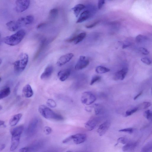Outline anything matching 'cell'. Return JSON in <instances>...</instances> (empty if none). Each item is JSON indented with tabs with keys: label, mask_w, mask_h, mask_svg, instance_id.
Masks as SVG:
<instances>
[{
	"label": "cell",
	"mask_w": 152,
	"mask_h": 152,
	"mask_svg": "<svg viewBox=\"0 0 152 152\" xmlns=\"http://www.w3.org/2000/svg\"><path fill=\"white\" fill-rule=\"evenodd\" d=\"M38 111L41 115L45 119L58 121H62L64 120V118L62 116L56 113L45 106H40L38 108Z\"/></svg>",
	"instance_id": "obj_1"
},
{
	"label": "cell",
	"mask_w": 152,
	"mask_h": 152,
	"mask_svg": "<svg viewBox=\"0 0 152 152\" xmlns=\"http://www.w3.org/2000/svg\"><path fill=\"white\" fill-rule=\"evenodd\" d=\"M24 130L23 126H18L11 130L12 135L10 151H14L18 147L20 143L21 135Z\"/></svg>",
	"instance_id": "obj_2"
},
{
	"label": "cell",
	"mask_w": 152,
	"mask_h": 152,
	"mask_svg": "<svg viewBox=\"0 0 152 152\" xmlns=\"http://www.w3.org/2000/svg\"><path fill=\"white\" fill-rule=\"evenodd\" d=\"M25 35V31L21 30L14 34L6 37L3 41L5 44L9 45H16L22 41Z\"/></svg>",
	"instance_id": "obj_3"
},
{
	"label": "cell",
	"mask_w": 152,
	"mask_h": 152,
	"mask_svg": "<svg viewBox=\"0 0 152 152\" xmlns=\"http://www.w3.org/2000/svg\"><path fill=\"white\" fill-rule=\"evenodd\" d=\"M29 60V56L25 53H21L19 56V59L14 64L15 72L19 73L22 72L25 69Z\"/></svg>",
	"instance_id": "obj_4"
},
{
	"label": "cell",
	"mask_w": 152,
	"mask_h": 152,
	"mask_svg": "<svg viewBox=\"0 0 152 152\" xmlns=\"http://www.w3.org/2000/svg\"><path fill=\"white\" fill-rule=\"evenodd\" d=\"M40 121L39 119H33L29 125L26 130V134L28 136H33L39 129Z\"/></svg>",
	"instance_id": "obj_5"
},
{
	"label": "cell",
	"mask_w": 152,
	"mask_h": 152,
	"mask_svg": "<svg viewBox=\"0 0 152 152\" xmlns=\"http://www.w3.org/2000/svg\"><path fill=\"white\" fill-rule=\"evenodd\" d=\"M97 98L94 94L90 92H85L81 95V100L84 105L89 106L96 101Z\"/></svg>",
	"instance_id": "obj_6"
},
{
	"label": "cell",
	"mask_w": 152,
	"mask_h": 152,
	"mask_svg": "<svg viewBox=\"0 0 152 152\" xmlns=\"http://www.w3.org/2000/svg\"><path fill=\"white\" fill-rule=\"evenodd\" d=\"M30 1L29 0H21L16 1V10L18 13L23 12L29 7L30 5Z\"/></svg>",
	"instance_id": "obj_7"
},
{
	"label": "cell",
	"mask_w": 152,
	"mask_h": 152,
	"mask_svg": "<svg viewBox=\"0 0 152 152\" xmlns=\"http://www.w3.org/2000/svg\"><path fill=\"white\" fill-rule=\"evenodd\" d=\"M90 62L89 59L86 56H81L75 65V69L77 71L82 70L86 68Z\"/></svg>",
	"instance_id": "obj_8"
},
{
	"label": "cell",
	"mask_w": 152,
	"mask_h": 152,
	"mask_svg": "<svg viewBox=\"0 0 152 152\" xmlns=\"http://www.w3.org/2000/svg\"><path fill=\"white\" fill-rule=\"evenodd\" d=\"M74 55L72 53L65 54L61 56L57 61L56 64L61 66L69 62L73 58Z\"/></svg>",
	"instance_id": "obj_9"
},
{
	"label": "cell",
	"mask_w": 152,
	"mask_h": 152,
	"mask_svg": "<svg viewBox=\"0 0 152 152\" xmlns=\"http://www.w3.org/2000/svg\"><path fill=\"white\" fill-rule=\"evenodd\" d=\"M86 33H81L77 35H75L66 41L69 43L73 42L75 45H77L82 42L86 37Z\"/></svg>",
	"instance_id": "obj_10"
},
{
	"label": "cell",
	"mask_w": 152,
	"mask_h": 152,
	"mask_svg": "<svg viewBox=\"0 0 152 152\" xmlns=\"http://www.w3.org/2000/svg\"><path fill=\"white\" fill-rule=\"evenodd\" d=\"M72 141L74 143L78 145L81 144L86 140L87 136L86 135L83 134H78L71 135Z\"/></svg>",
	"instance_id": "obj_11"
},
{
	"label": "cell",
	"mask_w": 152,
	"mask_h": 152,
	"mask_svg": "<svg viewBox=\"0 0 152 152\" xmlns=\"http://www.w3.org/2000/svg\"><path fill=\"white\" fill-rule=\"evenodd\" d=\"M128 71V68H124L117 71L114 75L113 79L116 81H122L125 79Z\"/></svg>",
	"instance_id": "obj_12"
},
{
	"label": "cell",
	"mask_w": 152,
	"mask_h": 152,
	"mask_svg": "<svg viewBox=\"0 0 152 152\" xmlns=\"http://www.w3.org/2000/svg\"><path fill=\"white\" fill-rule=\"evenodd\" d=\"M34 17L32 15H28L24 17H21L17 20L21 27L32 24L34 21Z\"/></svg>",
	"instance_id": "obj_13"
},
{
	"label": "cell",
	"mask_w": 152,
	"mask_h": 152,
	"mask_svg": "<svg viewBox=\"0 0 152 152\" xmlns=\"http://www.w3.org/2000/svg\"><path fill=\"white\" fill-rule=\"evenodd\" d=\"M98 121V119L96 118H91L85 123V128L88 131H91L96 128Z\"/></svg>",
	"instance_id": "obj_14"
},
{
	"label": "cell",
	"mask_w": 152,
	"mask_h": 152,
	"mask_svg": "<svg viewBox=\"0 0 152 152\" xmlns=\"http://www.w3.org/2000/svg\"><path fill=\"white\" fill-rule=\"evenodd\" d=\"M111 122L107 121L102 124L97 130V132L100 136H102L105 134L111 126Z\"/></svg>",
	"instance_id": "obj_15"
},
{
	"label": "cell",
	"mask_w": 152,
	"mask_h": 152,
	"mask_svg": "<svg viewBox=\"0 0 152 152\" xmlns=\"http://www.w3.org/2000/svg\"><path fill=\"white\" fill-rule=\"evenodd\" d=\"M71 73L70 69H66L59 71L58 74V78L61 81H64L69 77Z\"/></svg>",
	"instance_id": "obj_16"
},
{
	"label": "cell",
	"mask_w": 152,
	"mask_h": 152,
	"mask_svg": "<svg viewBox=\"0 0 152 152\" xmlns=\"http://www.w3.org/2000/svg\"><path fill=\"white\" fill-rule=\"evenodd\" d=\"M54 71V68L52 65L48 66L41 75V80H45L50 77Z\"/></svg>",
	"instance_id": "obj_17"
},
{
	"label": "cell",
	"mask_w": 152,
	"mask_h": 152,
	"mask_svg": "<svg viewBox=\"0 0 152 152\" xmlns=\"http://www.w3.org/2000/svg\"><path fill=\"white\" fill-rule=\"evenodd\" d=\"M6 26L8 29L12 32L15 31L21 27L17 21H10L6 24Z\"/></svg>",
	"instance_id": "obj_18"
},
{
	"label": "cell",
	"mask_w": 152,
	"mask_h": 152,
	"mask_svg": "<svg viewBox=\"0 0 152 152\" xmlns=\"http://www.w3.org/2000/svg\"><path fill=\"white\" fill-rule=\"evenodd\" d=\"M23 96L26 98H29L31 97L34 93L31 86L27 84L25 86L22 90Z\"/></svg>",
	"instance_id": "obj_19"
},
{
	"label": "cell",
	"mask_w": 152,
	"mask_h": 152,
	"mask_svg": "<svg viewBox=\"0 0 152 152\" xmlns=\"http://www.w3.org/2000/svg\"><path fill=\"white\" fill-rule=\"evenodd\" d=\"M91 15V12L89 10L84 11L80 15L77 23H81L86 21L90 18Z\"/></svg>",
	"instance_id": "obj_20"
},
{
	"label": "cell",
	"mask_w": 152,
	"mask_h": 152,
	"mask_svg": "<svg viewBox=\"0 0 152 152\" xmlns=\"http://www.w3.org/2000/svg\"><path fill=\"white\" fill-rule=\"evenodd\" d=\"M22 116L21 113H18L13 116L10 120L9 125L12 127L15 126L20 120Z\"/></svg>",
	"instance_id": "obj_21"
},
{
	"label": "cell",
	"mask_w": 152,
	"mask_h": 152,
	"mask_svg": "<svg viewBox=\"0 0 152 152\" xmlns=\"http://www.w3.org/2000/svg\"><path fill=\"white\" fill-rule=\"evenodd\" d=\"M137 143L134 142H129L122 148L123 152H128L134 149L136 147Z\"/></svg>",
	"instance_id": "obj_22"
},
{
	"label": "cell",
	"mask_w": 152,
	"mask_h": 152,
	"mask_svg": "<svg viewBox=\"0 0 152 152\" xmlns=\"http://www.w3.org/2000/svg\"><path fill=\"white\" fill-rule=\"evenodd\" d=\"M85 6L82 4H78L75 5L72 8L75 16L77 17L79 16L80 13L85 8Z\"/></svg>",
	"instance_id": "obj_23"
},
{
	"label": "cell",
	"mask_w": 152,
	"mask_h": 152,
	"mask_svg": "<svg viewBox=\"0 0 152 152\" xmlns=\"http://www.w3.org/2000/svg\"><path fill=\"white\" fill-rule=\"evenodd\" d=\"M46 40L45 39H43L42 41L39 49H38L34 55V60H35L38 57H39L40 54L44 49L46 45Z\"/></svg>",
	"instance_id": "obj_24"
},
{
	"label": "cell",
	"mask_w": 152,
	"mask_h": 152,
	"mask_svg": "<svg viewBox=\"0 0 152 152\" xmlns=\"http://www.w3.org/2000/svg\"><path fill=\"white\" fill-rule=\"evenodd\" d=\"M11 90L9 88H7L0 91V100L7 97L10 94Z\"/></svg>",
	"instance_id": "obj_25"
},
{
	"label": "cell",
	"mask_w": 152,
	"mask_h": 152,
	"mask_svg": "<svg viewBox=\"0 0 152 152\" xmlns=\"http://www.w3.org/2000/svg\"><path fill=\"white\" fill-rule=\"evenodd\" d=\"M110 70L106 67L102 66H98L96 69V72L98 74H103L108 72Z\"/></svg>",
	"instance_id": "obj_26"
},
{
	"label": "cell",
	"mask_w": 152,
	"mask_h": 152,
	"mask_svg": "<svg viewBox=\"0 0 152 152\" xmlns=\"http://www.w3.org/2000/svg\"><path fill=\"white\" fill-rule=\"evenodd\" d=\"M59 13L58 9L54 8L51 10L49 13V17L51 20H54L58 16Z\"/></svg>",
	"instance_id": "obj_27"
},
{
	"label": "cell",
	"mask_w": 152,
	"mask_h": 152,
	"mask_svg": "<svg viewBox=\"0 0 152 152\" xmlns=\"http://www.w3.org/2000/svg\"><path fill=\"white\" fill-rule=\"evenodd\" d=\"M138 110V107L131 109L127 110L126 112L125 117L130 116L136 112Z\"/></svg>",
	"instance_id": "obj_28"
},
{
	"label": "cell",
	"mask_w": 152,
	"mask_h": 152,
	"mask_svg": "<svg viewBox=\"0 0 152 152\" xmlns=\"http://www.w3.org/2000/svg\"><path fill=\"white\" fill-rule=\"evenodd\" d=\"M151 106V103L148 102H145L140 104V105L138 107L139 109H146L150 107Z\"/></svg>",
	"instance_id": "obj_29"
},
{
	"label": "cell",
	"mask_w": 152,
	"mask_h": 152,
	"mask_svg": "<svg viewBox=\"0 0 152 152\" xmlns=\"http://www.w3.org/2000/svg\"><path fill=\"white\" fill-rule=\"evenodd\" d=\"M147 39V37L144 35H139L136 37V40L138 43H141Z\"/></svg>",
	"instance_id": "obj_30"
},
{
	"label": "cell",
	"mask_w": 152,
	"mask_h": 152,
	"mask_svg": "<svg viewBox=\"0 0 152 152\" xmlns=\"http://www.w3.org/2000/svg\"><path fill=\"white\" fill-rule=\"evenodd\" d=\"M46 104L47 106L51 108H54L56 106V102L52 99L48 100L46 101Z\"/></svg>",
	"instance_id": "obj_31"
},
{
	"label": "cell",
	"mask_w": 152,
	"mask_h": 152,
	"mask_svg": "<svg viewBox=\"0 0 152 152\" xmlns=\"http://www.w3.org/2000/svg\"><path fill=\"white\" fill-rule=\"evenodd\" d=\"M144 116L147 119L151 120L152 117L151 111L149 110L145 111L144 113Z\"/></svg>",
	"instance_id": "obj_32"
},
{
	"label": "cell",
	"mask_w": 152,
	"mask_h": 152,
	"mask_svg": "<svg viewBox=\"0 0 152 152\" xmlns=\"http://www.w3.org/2000/svg\"><path fill=\"white\" fill-rule=\"evenodd\" d=\"M117 141L118 143H121L123 145H126L129 142L128 140L124 137L119 138L118 139Z\"/></svg>",
	"instance_id": "obj_33"
},
{
	"label": "cell",
	"mask_w": 152,
	"mask_h": 152,
	"mask_svg": "<svg viewBox=\"0 0 152 152\" xmlns=\"http://www.w3.org/2000/svg\"><path fill=\"white\" fill-rule=\"evenodd\" d=\"M101 79V77H99L98 76H95L94 77H93L92 80L90 83V85H92L95 83H96L97 81L100 80Z\"/></svg>",
	"instance_id": "obj_34"
},
{
	"label": "cell",
	"mask_w": 152,
	"mask_h": 152,
	"mask_svg": "<svg viewBox=\"0 0 152 152\" xmlns=\"http://www.w3.org/2000/svg\"><path fill=\"white\" fill-rule=\"evenodd\" d=\"M18 152H32L30 146L21 148L19 150Z\"/></svg>",
	"instance_id": "obj_35"
},
{
	"label": "cell",
	"mask_w": 152,
	"mask_h": 152,
	"mask_svg": "<svg viewBox=\"0 0 152 152\" xmlns=\"http://www.w3.org/2000/svg\"><path fill=\"white\" fill-rule=\"evenodd\" d=\"M141 61L147 65H150L151 64V61L150 59L147 57H145L141 58Z\"/></svg>",
	"instance_id": "obj_36"
},
{
	"label": "cell",
	"mask_w": 152,
	"mask_h": 152,
	"mask_svg": "<svg viewBox=\"0 0 152 152\" xmlns=\"http://www.w3.org/2000/svg\"><path fill=\"white\" fill-rule=\"evenodd\" d=\"M45 134L47 135H50L52 132V129L49 126L45 127L44 129Z\"/></svg>",
	"instance_id": "obj_37"
},
{
	"label": "cell",
	"mask_w": 152,
	"mask_h": 152,
	"mask_svg": "<svg viewBox=\"0 0 152 152\" xmlns=\"http://www.w3.org/2000/svg\"><path fill=\"white\" fill-rule=\"evenodd\" d=\"M119 131V132H125L129 133V134H132L134 131V129L132 128H129L121 129Z\"/></svg>",
	"instance_id": "obj_38"
},
{
	"label": "cell",
	"mask_w": 152,
	"mask_h": 152,
	"mask_svg": "<svg viewBox=\"0 0 152 152\" xmlns=\"http://www.w3.org/2000/svg\"><path fill=\"white\" fill-rule=\"evenodd\" d=\"M139 51L142 54L145 55H147L149 54L148 51L144 48H140L139 49Z\"/></svg>",
	"instance_id": "obj_39"
},
{
	"label": "cell",
	"mask_w": 152,
	"mask_h": 152,
	"mask_svg": "<svg viewBox=\"0 0 152 152\" xmlns=\"http://www.w3.org/2000/svg\"><path fill=\"white\" fill-rule=\"evenodd\" d=\"M99 22V21H97L91 24L86 25L85 26V27L88 29L92 28L96 26V25L98 24Z\"/></svg>",
	"instance_id": "obj_40"
},
{
	"label": "cell",
	"mask_w": 152,
	"mask_h": 152,
	"mask_svg": "<svg viewBox=\"0 0 152 152\" xmlns=\"http://www.w3.org/2000/svg\"><path fill=\"white\" fill-rule=\"evenodd\" d=\"M105 3V1L103 0H99L98 3V9H101Z\"/></svg>",
	"instance_id": "obj_41"
},
{
	"label": "cell",
	"mask_w": 152,
	"mask_h": 152,
	"mask_svg": "<svg viewBox=\"0 0 152 152\" xmlns=\"http://www.w3.org/2000/svg\"><path fill=\"white\" fill-rule=\"evenodd\" d=\"M72 139L71 136H70L63 140L62 141V143L64 144L68 143L72 141Z\"/></svg>",
	"instance_id": "obj_42"
},
{
	"label": "cell",
	"mask_w": 152,
	"mask_h": 152,
	"mask_svg": "<svg viewBox=\"0 0 152 152\" xmlns=\"http://www.w3.org/2000/svg\"><path fill=\"white\" fill-rule=\"evenodd\" d=\"M142 93V92L141 91L138 94H137L136 96H135L134 98V100H137L140 96H141Z\"/></svg>",
	"instance_id": "obj_43"
},
{
	"label": "cell",
	"mask_w": 152,
	"mask_h": 152,
	"mask_svg": "<svg viewBox=\"0 0 152 152\" xmlns=\"http://www.w3.org/2000/svg\"><path fill=\"white\" fill-rule=\"evenodd\" d=\"M45 24H46V23H45L44 22V23H41L39 24L37 26V29L40 28L44 26Z\"/></svg>",
	"instance_id": "obj_44"
},
{
	"label": "cell",
	"mask_w": 152,
	"mask_h": 152,
	"mask_svg": "<svg viewBox=\"0 0 152 152\" xmlns=\"http://www.w3.org/2000/svg\"><path fill=\"white\" fill-rule=\"evenodd\" d=\"M6 145L5 144H2L0 147V152L2 151L5 148Z\"/></svg>",
	"instance_id": "obj_45"
},
{
	"label": "cell",
	"mask_w": 152,
	"mask_h": 152,
	"mask_svg": "<svg viewBox=\"0 0 152 152\" xmlns=\"http://www.w3.org/2000/svg\"><path fill=\"white\" fill-rule=\"evenodd\" d=\"M5 122L4 121L2 120H0V126H3Z\"/></svg>",
	"instance_id": "obj_46"
},
{
	"label": "cell",
	"mask_w": 152,
	"mask_h": 152,
	"mask_svg": "<svg viewBox=\"0 0 152 152\" xmlns=\"http://www.w3.org/2000/svg\"><path fill=\"white\" fill-rule=\"evenodd\" d=\"M66 152H85L84 151H68Z\"/></svg>",
	"instance_id": "obj_47"
},
{
	"label": "cell",
	"mask_w": 152,
	"mask_h": 152,
	"mask_svg": "<svg viewBox=\"0 0 152 152\" xmlns=\"http://www.w3.org/2000/svg\"><path fill=\"white\" fill-rule=\"evenodd\" d=\"M2 109H3L1 105H0V111H1V110H2Z\"/></svg>",
	"instance_id": "obj_48"
},
{
	"label": "cell",
	"mask_w": 152,
	"mask_h": 152,
	"mask_svg": "<svg viewBox=\"0 0 152 152\" xmlns=\"http://www.w3.org/2000/svg\"><path fill=\"white\" fill-rule=\"evenodd\" d=\"M2 62V60L1 59H0V65L1 64Z\"/></svg>",
	"instance_id": "obj_49"
},
{
	"label": "cell",
	"mask_w": 152,
	"mask_h": 152,
	"mask_svg": "<svg viewBox=\"0 0 152 152\" xmlns=\"http://www.w3.org/2000/svg\"><path fill=\"white\" fill-rule=\"evenodd\" d=\"M1 81H2V79L0 77V83L1 82Z\"/></svg>",
	"instance_id": "obj_50"
},
{
	"label": "cell",
	"mask_w": 152,
	"mask_h": 152,
	"mask_svg": "<svg viewBox=\"0 0 152 152\" xmlns=\"http://www.w3.org/2000/svg\"></svg>",
	"instance_id": "obj_51"
},
{
	"label": "cell",
	"mask_w": 152,
	"mask_h": 152,
	"mask_svg": "<svg viewBox=\"0 0 152 152\" xmlns=\"http://www.w3.org/2000/svg\"></svg>",
	"instance_id": "obj_52"
}]
</instances>
